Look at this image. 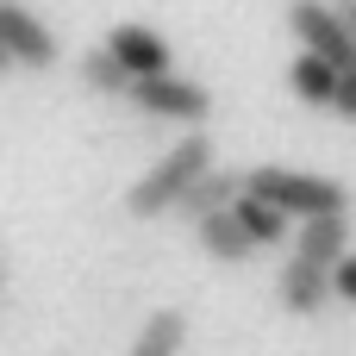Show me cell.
Returning <instances> with one entry per match:
<instances>
[{"label": "cell", "instance_id": "1", "mask_svg": "<svg viewBox=\"0 0 356 356\" xmlns=\"http://www.w3.org/2000/svg\"><path fill=\"white\" fill-rule=\"evenodd\" d=\"M207 169H213V138H200V131H194V138L169 144V150H163V156H156L131 188H125V200H119V207H125V219H138V225L163 219V213L188 194V181H194V175H207Z\"/></svg>", "mask_w": 356, "mask_h": 356}, {"label": "cell", "instance_id": "2", "mask_svg": "<svg viewBox=\"0 0 356 356\" xmlns=\"http://www.w3.org/2000/svg\"><path fill=\"white\" fill-rule=\"evenodd\" d=\"M244 194L275 207L282 219H325V213H350V188L338 175H300V169H275L257 163L244 169Z\"/></svg>", "mask_w": 356, "mask_h": 356}, {"label": "cell", "instance_id": "3", "mask_svg": "<svg viewBox=\"0 0 356 356\" xmlns=\"http://www.w3.org/2000/svg\"><path fill=\"white\" fill-rule=\"evenodd\" d=\"M288 31L307 56L332 63V69H356V6H325V0H294L288 6Z\"/></svg>", "mask_w": 356, "mask_h": 356}, {"label": "cell", "instance_id": "4", "mask_svg": "<svg viewBox=\"0 0 356 356\" xmlns=\"http://www.w3.org/2000/svg\"><path fill=\"white\" fill-rule=\"evenodd\" d=\"M125 100L144 113V119H156V125H207L213 119V94L200 88V81H188V75H138L131 88H125Z\"/></svg>", "mask_w": 356, "mask_h": 356}, {"label": "cell", "instance_id": "5", "mask_svg": "<svg viewBox=\"0 0 356 356\" xmlns=\"http://www.w3.org/2000/svg\"><path fill=\"white\" fill-rule=\"evenodd\" d=\"M0 50H6V63L25 69V75H50L56 56H63L56 31H50L31 6H19V0H0Z\"/></svg>", "mask_w": 356, "mask_h": 356}, {"label": "cell", "instance_id": "6", "mask_svg": "<svg viewBox=\"0 0 356 356\" xmlns=\"http://www.w3.org/2000/svg\"><path fill=\"white\" fill-rule=\"evenodd\" d=\"M131 81L138 75H169V38L156 31V25H138V19H125V25H113L106 31V44H100Z\"/></svg>", "mask_w": 356, "mask_h": 356}, {"label": "cell", "instance_id": "7", "mask_svg": "<svg viewBox=\"0 0 356 356\" xmlns=\"http://www.w3.org/2000/svg\"><path fill=\"white\" fill-rule=\"evenodd\" d=\"M288 250L313 269H332L338 257H350V213H325V219H300L288 232Z\"/></svg>", "mask_w": 356, "mask_h": 356}, {"label": "cell", "instance_id": "8", "mask_svg": "<svg viewBox=\"0 0 356 356\" xmlns=\"http://www.w3.org/2000/svg\"><path fill=\"white\" fill-rule=\"evenodd\" d=\"M275 307H282L288 319H319V313L332 307L325 269H313V263L288 257V263H282V275H275Z\"/></svg>", "mask_w": 356, "mask_h": 356}, {"label": "cell", "instance_id": "9", "mask_svg": "<svg viewBox=\"0 0 356 356\" xmlns=\"http://www.w3.org/2000/svg\"><path fill=\"white\" fill-rule=\"evenodd\" d=\"M238 194H244V169H219V163H213L207 175H194V181H188V194H181L169 213H175L181 225H200L207 213H225Z\"/></svg>", "mask_w": 356, "mask_h": 356}, {"label": "cell", "instance_id": "10", "mask_svg": "<svg viewBox=\"0 0 356 356\" xmlns=\"http://www.w3.org/2000/svg\"><path fill=\"white\" fill-rule=\"evenodd\" d=\"M225 213L238 219V232L250 238V250H275V244H288V232H294V219H282L275 207H263V200H250V194H238Z\"/></svg>", "mask_w": 356, "mask_h": 356}, {"label": "cell", "instance_id": "11", "mask_svg": "<svg viewBox=\"0 0 356 356\" xmlns=\"http://www.w3.org/2000/svg\"><path fill=\"white\" fill-rule=\"evenodd\" d=\"M181 344H188V313L181 307H156L138 325V338H131L125 356H181Z\"/></svg>", "mask_w": 356, "mask_h": 356}, {"label": "cell", "instance_id": "12", "mask_svg": "<svg viewBox=\"0 0 356 356\" xmlns=\"http://www.w3.org/2000/svg\"><path fill=\"white\" fill-rule=\"evenodd\" d=\"M194 244H200L213 263H225V269H232V263H250V257H257V250H250V238L238 232V219H232V213H207V219L194 225Z\"/></svg>", "mask_w": 356, "mask_h": 356}, {"label": "cell", "instance_id": "13", "mask_svg": "<svg viewBox=\"0 0 356 356\" xmlns=\"http://www.w3.org/2000/svg\"><path fill=\"white\" fill-rule=\"evenodd\" d=\"M338 75H344V69H332V63H319V56H307V50L288 63V88H294L307 106H332V88H338Z\"/></svg>", "mask_w": 356, "mask_h": 356}, {"label": "cell", "instance_id": "14", "mask_svg": "<svg viewBox=\"0 0 356 356\" xmlns=\"http://www.w3.org/2000/svg\"><path fill=\"white\" fill-rule=\"evenodd\" d=\"M75 75H81V88H88V94H106V100H125V88H131V75H125L100 44H88V50H81Z\"/></svg>", "mask_w": 356, "mask_h": 356}, {"label": "cell", "instance_id": "15", "mask_svg": "<svg viewBox=\"0 0 356 356\" xmlns=\"http://www.w3.org/2000/svg\"><path fill=\"white\" fill-rule=\"evenodd\" d=\"M332 113H338V119H356V69L338 75V88H332Z\"/></svg>", "mask_w": 356, "mask_h": 356}, {"label": "cell", "instance_id": "16", "mask_svg": "<svg viewBox=\"0 0 356 356\" xmlns=\"http://www.w3.org/2000/svg\"><path fill=\"white\" fill-rule=\"evenodd\" d=\"M0 75H13V63H6V50H0Z\"/></svg>", "mask_w": 356, "mask_h": 356}]
</instances>
